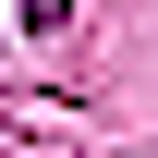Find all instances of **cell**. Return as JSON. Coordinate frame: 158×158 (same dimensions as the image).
<instances>
[{"label":"cell","mask_w":158,"mask_h":158,"mask_svg":"<svg viewBox=\"0 0 158 158\" xmlns=\"http://www.w3.org/2000/svg\"><path fill=\"white\" fill-rule=\"evenodd\" d=\"M12 12H24V24H61V12H73V0H12Z\"/></svg>","instance_id":"cell-1"}]
</instances>
